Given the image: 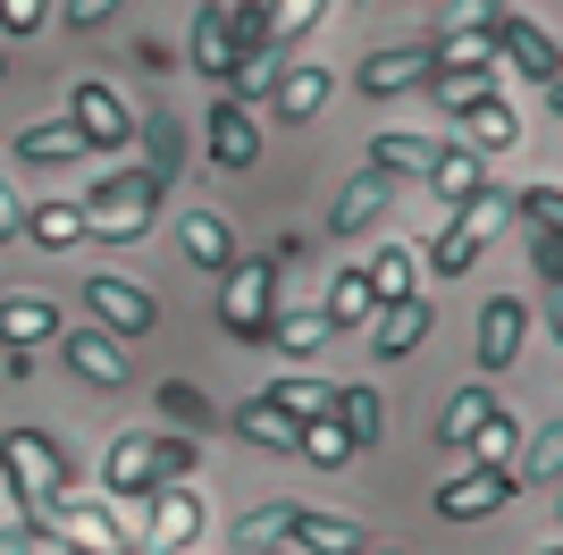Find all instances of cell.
Masks as SVG:
<instances>
[{
    "label": "cell",
    "mask_w": 563,
    "mask_h": 555,
    "mask_svg": "<svg viewBox=\"0 0 563 555\" xmlns=\"http://www.w3.org/2000/svg\"><path fill=\"white\" fill-rule=\"evenodd\" d=\"M0 480H9V522L34 547H51V505L76 488V455L51 429H0Z\"/></svg>",
    "instance_id": "1"
},
{
    "label": "cell",
    "mask_w": 563,
    "mask_h": 555,
    "mask_svg": "<svg viewBox=\"0 0 563 555\" xmlns=\"http://www.w3.org/2000/svg\"><path fill=\"white\" fill-rule=\"evenodd\" d=\"M161 194L168 185L152 177V168H110V177H93L85 194H76V210H85V228H93V244H135L152 219H161Z\"/></svg>",
    "instance_id": "2"
},
{
    "label": "cell",
    "mask_w": 563,
    "mask_h": 555,
    "mask_svg": "<svg viewBox=\"0 0 563 555\" xmlns=\"http://www.w3.org/2000/svg\"><path fill=\"white\" fill-rule=\"evenodd\" d=\"M505 219H514V194H505V185H479V194L454 210L446 228L429 236V270H438V278H463L471 261L488 253V236L505 228Z\"/></svg>",
    "instance_id": "3"
},
{
    "label": "cell",
    "mask_w": 563,
    "mask_h": 555,
    "mask_svg": "<svg viewBox=\"0 0 563 555\" xmlns=\"http://www.w3.org/2000/svg\"><path fill=\"white\" fill-rule=\"evenodd\" d=\"M59 118L85 135V152H126V143H135V127H143V110H135L118 85H101V76H76Z\"/></svg>",
    "instance_id": "4"
},
{
    "label": "cell",
    "mask_w": 563,
    "mask_h": 555,
    "mask_svg": "<svg viewBox=\"0 0 563 555\" xmlns=\"http://www.w3.org/2000/svg\"><path fill=\"white\" fill-rule=\"evenodd\" d=\"M269 320H278V270L244 253L228 278H219V328H228L235 346H261V337H269Z\"/></svg>",
    "instance_id": "5"
},
{
    "label": "cell",
    "mask_w": 563,
    "mask_h": 555,
    "mask_svg": "<svg viewBox=\"0 0 563 555\" xmlns=\"http://www.w3.org/2000/svg\"><path fill=\"white\" fill-rule=\"evenodd\" d=\"M51 547H76V555H135V531L118 522V505L101 497H59L51 505Z\"/></svg>",
    "instance_id": "6"
},
{
    "label": "cell",
    "mask_w": 563,
    "mask_h": 555,
    "mask_svg": "<svg viewBox=\"0 0 563 555\" xmlns=\"http://www.w3.org/2000/svg\"><path fill=\"white\" fill-rule=\"evenodd\" d=\"M202 522H211V505H202V488H194V480L152 488V505H143V538H152V555H194V547H202Z\"/></svg>",
    "instance_id": "7"
},
{
    "label": "cell",
    "mask_w": 563,
    "mask_h": 555,
    "mask_svg": "<svg viewBox=\"0 0 563 555\" xmlns=\"http://www.w3.org/2000/svg\"><path fill=\"white\" fill-rule=\"evenodd\" d=\"M202 152H211V168H228V177L261 168V118H253V101L219 92L211 110H202Z\"/></svg>",
    "instance_id": "8"
},
{
    "label": "cell",
    "mask_w": 563,
    "mask_h": 555,
    "mask_svg": "<svg viewBox=\"0 0 563 555\" xmlns=\"http://www.w3.org/2000/svg\"><path fill=\"white\" fill-rule=\"evenodd\" d=\"M85 303H93L101 337H152V328H161V295L135 286V278H118V270L85 278Z\"/></svg>",
    "instance_id": "9"
},
{
    "label": "cell",
    "mask_w": 563,
    "mask_h": 555,
    "mask_svg": "<svg viewBox=\"0 0 563 555\" xmlns=\"http://www.w3.org/2000/svg\"><path fill=\"white\" fill-rule=\"evenodd\" d=\"M438 68H429V92H438V110H463V101H479V92H496V51L488 43H446L438 34Z\"/></svg>",
    "instance_id": "10"
},
{
    "label": "cell",
    "mask_w": 563,
    "mask_h": 555,
    "mask_svg": "<svg viewBox=\"0 0 563 555\" xmlns=\"http://www.w3.org/2000/svg\"><path fill=\"white\" fill-rule=\"evenodd\" d=\"M101 488H110L118 522L135 531L143 505H152V488H161V471H152V438H110V455H101Z\"/></svg>",
    "instance_id": "11"
},
{
    "label": "cell",
    "mask_w": 563,
    "mask_h": 555,
    "mask_svg": "<svg viewBox=\"0 0 563 555\" xmlns=\"http://www.w3.org/2000/svg\"><path fill=\"white\" fill-rule=\"evenodd\" d=\"M387 210H396V177H378V168L345 177V185H336V203H329V244H353V236H371Z\"/></svg>",
    "instance_id": "12"
},
{
    "label": "cell",
    "mask_w": 563,
    "mask_h": 555,
    "mask_svg": "<svg viewBox=\"0 0 563 555\" xmlns=\"http://www.w3.org/2000/svg\"><path fill=\"white\" fill-rule=\"evenodd\" d=\"M521 346H530V303H521V295H488V303H479V379L514 370Z\"/></svg>",
    "instance_id": "13"
},
{
    "label": "cell",
    "mask_w": 563,
    "mask_h": 555,
    "mask_svg": "<svg viewBox=\"0 0 563 555\" xmlns=\"http://www.w3.org/2000/svg\"><path fill=\"white\" fill-rule=\"evenodd\" d=\"M514 143H521V110H514V101L479 92V101H463V110H454V152L488 161V152H514Z\"/></svg>",
    "instance_id": "14"
},
{
    "label": "cell",
    "mask_w": 563,
    "mask_h": 555,
    "mask_svg": "<svg viewBox=\"0 0 563 555\" xmlns=\"http://www.w3.org/2000/svg\"><path fill=\"white\" fill-rule=\"evenodd\" d=\"M51 346H59V362H68L85 388H126V346H118V337H101V328H59Z\"/></svg>",
    "instance_id": "15"
},
{
    "label": "cell",
    "mask_w": 563,
    "mask_h": 555,
    "mask_svg": "<svg viewBox=\"0 0 563 555\" xmlns=\"http://www.w3.org/2000/svg\"><path fill=\"white\" fill-rule=\"evenodd\" d=\"M488 51H505V59H514V68L530 76V85H539V101H555V34H547V25L505 18V25L488 34Z\"/></svg>",
    "instance_id": "16"
},
{
    "label": "cell",
    "mask_w": 563,
    "mask_h": 555,
    "mask_svg": "<svg viewBox=\"0 0 563 555\" xmlns=\"http://www.w3.org/2000/svg\"><path fill=\"white\" fill-rule=\"evenodd\" d=\"M496 505H514V471H479V463H463V480L438 488V513H446V522H488Z\"/></svg>",
    "instance_id": "17"
},
{
    "label": "cell",
    "mask_w": 563,
    "mask_h": 555,
    "mask_svg": "<svg viewBox=\"0 0 563 555\" xmlns=\"http://www.w3.org/2000/svg\"><path fill=\"white\" fill-rule=\"evenodd\" d=\"M329 92H336V76L303 59V68H278V76H269V85H261V101H269V110H278L286 127H303V118H320V110H329Z\"/></svg>",
    "instance_id": "18"
},
{
    "label": "cell",
    "mask_w": 563,
    "mask_h": 555,
    "mask_svg": "<svg viewBox=\"0 0 563 555\" xmlns=\"http://www.w3.org/2000/svg\"><path fill=\"white\" fill-rule=\"evenodd\" d=\"M177 253H186L194 270H211V278H228L235 261H244L235 253V228L219 219V210H177Z\"/></svg>",
    "instance_id": "19"
},
{
    "label": "cell",
    "mask_w": 563,
    "mask_h": 555,
    "mask_svg": "<svg viewBox=\"0 0 563 555\" xmlns=\"http://www.w3.org/2000/svg\"><path fill=\"white\" fill-rule=\"evenodd\" d=\"M429 68H438V51H429V43H396V51H371L353 85L371 92V101H387V92H404V85H429Z\"/></svg>",
    "instance_id": "20"
},
{
    "label": "cell",
    "mask_w": 563,
    "mask_h": 555,
    "mask_svg": "<svg viewBox=\"0 0 563 555\" xmlns=\"http://www.w3.org/2000/svg\"><path fill=\"white\" fill-rule=\"evenodd\" d=\"M18 236L34 244V253H76V244H93V228H85V210H76V203H25Z\"/></svg>",
    "instance_id": "21"
},
{
    "label": "cell",
    "mask_w": 563,
    "mask_h": 555,
    "mask_svg": "<svg viewBox=\"0 0 563 555\" xmlns=\"http://www.w3.org/2000/svg\"><path fill=\"white\" fill-rule=\"evenodd\" d=\"M51 337H59V303L51 295H0V346L9 353H34V346H51Z\"/></svg>",
    "instance_id": "22"
},
{
    "label": "cell",
    "mask_w": 563,
    "mask_h": 555,
    "mask_svg": "<svg viewBox=\"0 0 563 555\" xmlns=\"http://www.w3.org/2000/svg\"><path fill=\"white\" fill-rule=\"evenodd\" d=\"M286 547H303V555H362L371 547V531L353 522V513H295V531H286Z\"/></svg>",
    "instance_id": "23"
},
{
    "label": "cell",
    "mask_w": 563,
    "mask_h": 555,
    "mask_svg": "<svg viewBox=\"0 0 563 555\" xmlns=\"http://www.w3.org/2000/svg\"><path fill=\"white\" fill-rule=\"evenodd\" d=\"M429 337V303L412 295V303H387V312H371V353L378 362H404V353Z\"/></svg>",
    "instance_id": "24"
},
{
    "label": "cell",
    "mask_w": 563,
    "mask_h": 555,
    "mask_svg": "<svg viewBox=\"0 0 563 555\" xmlns=\"http://www.w3.org/2000/svg\"><path fill=\"white\" fill-rule=\"evenodd\" d=\"M194 76L235 85V59H228V0H202V9H194Z\"/></svg>",
    "instance_id": "25"
},
{
    "label": "cell",
    "mask_w": 563,
    "mask_h": 555,
    "mask_svg": "<svg viewBox=\"0 0 563 555\" xmlns=\"http://www.w3.org/2000/svg\"><path fill=\"white\" fill-rule=\"evenodd\" d=\"M438 152H446V143H429V135H404V127L371 135V168H378V177H429V168H438Z\"/></svg>",
    "instance_id": "26"
},
{
    "label": "cell",
    "mask_w": 563,
    "mask_h": 555,
    "mask_svg": "<svg viewBox=\"0 0 563 555\" xmlns=\"http://www.w3.org/2000/svg\"><path fill=\"white\" fill-rule=\"evenodd\" d=\"M496 413V388L488 379H471V388H454L446 395V413H438V446H454V455H463L471 438H479V421Z\"/></svg>",
    "instance_id": "27"
},
{
    "label": "cell",
    "mask_w": 563,
    "mask_h": 555,
    "mask_svg": "<svg viewBox=\"0 0 563 555\" xmlns=\"http://www.w3.org/2000/svg\"><path fill=\"white\" fill-rule=\"evenodd\" d=\"M261 404H278L295 429H311V421L336 413V388H329V379H269V388H261Z\"/></svg>",
    "instance_id": "28"
},
{
    "label": "cell",
    "mask_w": 563,
    "mask_h": 555,
    "mask_svg": "<svg viewBox=\"0 0 563 555\" xmlns=\"http://www.w3.org/2000/svg\"><path fill=\"white\" fill-rule=\"evenodd\" d=\"M412 278H421L412 244H378V253H371V270H362V286H371V303L387 312V303H412Z\"/></svg>",
    "instance_id": "29"
},
{
    "label": "cell",
    "mask_w": 563,
    "mask_h": 555,
    "mask_svg": "<svg viewBox=\"0 0 563 555\" xmlns=\"http://www.w3.org/2000/svg\"><path fill=\"white\" fill-rule=\"evenodd\" d=\"M18 161H34V168H68V161H85V135H76L68 118H34L18 135Z\"/></svg>",
    "instance_id": "30"
},
{
    "label": "cell",
    "mask_w": 563,
    "mask_h": 555,
    "mask_svg": "<svg viewBox=\"0 0 563 555\" xmlns=\"http://www.w3.org/2000/svg\"><path fill=\"white\" fill-rule=\"evenodd\" d=\"M555 471H563V429L539 421V429L514 446V488H555Z\"/></svg>",
    "instance_id": "31"
},
{
    "label": "cell",
    "mask_w": 563,
    "mask_h": 555,
    "mask_svg": "<svg viewBox=\"0 0 563 555\" xmlns=\"http://www.w3.org/2000/svg\"><path fill=\"white\" fill-rule=\"evenodd\" d=\"M421 185H429V194H438V203H446V210H463L471 194L488 185V161H471V152H454V143H446V152H438V168H429Z\"/></svg>",
    "instance_id": "32"
},
{
    "label": "cell",
    "mask_w": 563,
    "mask_h": 555,
    "mask_svg": "<svg viewBox=\"0 0 563 555\" xmlns=\"http://www.w3.org/2000/svg\"><path fill=\"white\" fill-rule=\"evenodd\" d=\"M235 438H253L261 455H295V446H303V429H295L278 404H261V395H253V404H235Z\"/></svg>",
    "instance_id": "33"
},
{
    "label": "cell",
    "mask_w": 563,
    "mask_h": 555,
    "mask_svg": "<svg viewBox=\"0 0 563 555\" xmlns=\"http://www.w3.org/2000/svg\"><path fill=\"white\" fill-rule=\"evenodd\" d=\"M295 497H269V505H253L244 522H235V555H261V547H286V531H295Z\"/></svg>",
    "instance_id": "34"
},
{
    "label": "cell",
    "mask_w": 563,
    "mask_h": 555,
    "mask_svg": "<svg viewBox=\"0 0 563 555\" xmlns=\"http://www.w3.org/2000/svg\"><path fill=\"white\" fill-rule=\"evenodd\" d=\"M261 346L295 353V362H303V353H320V346H329V320H320V303H295V312H278V320H269V337H261Z\"/></svg>",
    "instance_id": "35"
},
{
    "label": "cell",
    "mask_w": 563,
    "mask_h": 555,
    "mask_svg": "<svg viewBox=\"0 0 563 555\" xmlns=\"http://www.w3.org/2000/svg\"><path fill=\"white\" fill-rule=\"evenodd\" d=\"M514 446H521V421L496 404V413L479 421V438L463 446V463H479V471H514Z\"/></svg>",
    "instance_id": "36"
},
{
    "label": "cell",
    "mask_w": 563,
    "mask_h": 555,
    "mask_svg": "<svg viewBox=\"0 0 563 555\" xmlns=\"http://www.w3.org/2000/svg\"><path fill=\"white\" fill-rule=\"evenodd\" d=\"M378 303H371V286H362V270H336L329 278V295H320V320H329V337L336 328H362Z\"/></svg>",
    "instance_id": "37"
},
{
    "label": "cell",
    "mask_w": 563,
    "mask_h": 555,
    "mask_svg": "<svg viewBox=\"0 0 563 555\" xmlns=\"http://www.w3.org/2000/svg\"><path fill=\"white\" fill-rule=\"evenodd\" d=\"M320 18H329V0H269V59L286 68V51L303 43Z\"/></svg>",
    "instance_id": "38"
},
{
    "label": "cell",
    "mask_w": 563,
    "mask_h": 555,
    "mask_svg": "<svg viewBox=\"0 0 563 555\" xmlns=\"http://www.w3.org/2000/svg\"><path fill=\"white\" fill-rule=\"evenodd\" d=\"M336 429H345V446L362 455V446H378V395L371 388H336Z\"/></svg>",
    "instance_id": "39"
},
{
    "label": "cell",
    "mask_w": 563,
    "mask_h": 555,
    "mask_svg": "<svg viewBox=\"0 0 563 555\" xmlns=\"http://www.w3.org/2000/svg\"><path fill=\"white\" fill-rule=\"evenodd\" d=\"M505 18H514L505 0H446V43H488Z\"/></svg>",
    "instance_id": "40"
},
{
    "label": "cell",
    "mask_w": 563,
    "mask_h": 555,
    "mask_svg": "<svg viewBox=\"0 0 563 555\" xmlns=\"http://www.w3.org/2000/svg\"><path fill=\"white\" fill-rule=\"evenodd\" d=\"M161 413L177 421L186 438H202V429H211V395L194 388V379H161Z\"/></svg>",
    "instance_id": "41"
},
{
    "label": "cell",
    "mask_w": 563,
    "mask_h": 555,
    "mask_svg": "<svg viewBox=\"0 0 563 555\" xmlns=\"http://www.w3.org/2000/svg\"><path fill=\"white\" fill-rule=\"evenodd\" d=\"M194 463H202V446H194L186 429H161V438H152V471H161V488L168 480H194Z\"/></svg>",
    "instance_id": "42"
},
{
    "label": "cell",
    "mask_w": 563,
    "mask_h": 555,
    "mask_svg": "<svg viewBox=\"0 0 563 555\" xmlns=\"http://www.w3.org/2000/svg\"><path fill=\"white\" fill-rule=\"evenodd\" d=\"M135 135H152V161H143V168L168 185V177H177V152H186V127H177V118H143Z\"/></svg>",
    "instance_id": "43"
},
{
    "label": "cell",
    "mask_w": 563,
    "mask_h": 555,
    "mask_svg": "<svg viewBox=\"0 0 563 555\" xmlns=\"http://www.w3.org/2000/svg\"><path fill=\"white\" fill-rule=\"evenodd\" d=\"M295 455H303V463H320V471H345V463H353V446H345V429H336V421H311Z\"/></svg>",
    "instance_id": "44"
},
{
    "label": "cell",
    "mask_w": 563,
    "mask_h": 555,
    "mask_svg": "<svg viewBox=\"0 0 563 555\" xmlns=\"http://www.w3.org/2000/svg\"><path fill=\"white\" fill-rule=\"evenodd\" d=\"M514 210L530 219V236H555V228H563V185H547V177H539V185H530V194H521Z\"/></svg>",
    "instance_id": "45"
},
{
    "label": "cell",
    "mask_w": 563,
    "mask_h": 555,
    "mask_svg": "<svg viewBox=\"0 0 563 555\" xmlns=\"http://www.w3.org/2000/svg\"><path fill=\"white\" fill-rule=\"evenodd\" d=\"M118 9H126V0H68V9H59V25H68V34H101Z\"/></svg>",
    "instance_id": "46"
},
{
    "label": "cell",
    "mask_w": 563,
    "mask_h": 555,
    "mask_svg": "<svg viewBox=\"0 0 563 555\" xmlns=\"http://www.w3.org/2000/svg\"><path fill=\"white\" fill-rule=\"evenodd\" d=\"M43 18H51V0H0V34H9V43H25Z\"/></svg>",
    "instance_id": "47"
},
{
    "label": "cell",
    "mask_w": 563,
    "mask_h": 555,
    "mask_svg": "<svg viewBox=\"0 0 563 555\" xmlns=\"http://www.w3.org/2000/svg\"><path fill=\"white\" fill-rule=\"evenodd\" d=\"M530 261H539V278H547V286L563 278V253H555V236H530Z\"/></svg>",
    "instance_id": "48"
},
{
    "label": "cell",
    "mask_w": 563,
    "mask_h": 555,
    "mask_svg": "<svg viewBox=\"0 0 563 555\" xmlns=\"http://www.w3.org/2000/svg\"><path fill=\"white\" fill-rule=\"evenodd\" d=\"M18 210H25V203L9 194V185H0V236H18Z\"/></svg>",
    "instance_id": "49"
},
{
    "label": "cell",
    "mask_w": 563,
    "mask_h": 555,
    "mask_svg": "<svg viewBox=\"0 0 563 555\" xmlns=\"http://www.w3.org/2000/svg\"><path fill=\"white\" fill-rule=\"evenodd\" d=\"M0 555H34V538H25L18 522H9V531H0Z\"/></svg>",
    "instance_id": "50"
},
{
    "label": "cell",
    "mask_w": 563,
    "mask_h": 555,
    "mask_svg": "<svg viewBox=\"0 0 563 555\" xmlns=\"http://www.w3.org/2000/svg\"><path fill=\"white\" fill-rule=\"evenodd\" d=\"M362 555H404V547H362Z\"/></svg>",
    "instance_id": "51"
},
{
    "label": "cell",
    "mask_w": 563,
    "mask_h": 555,
    "mask_svg": "<svg viewBox=\"0 0 563 555\" xmlns=\"http://www.w3.org/2000/svg\"><path fill=\"white\" fill-rule=\"evenodd\" d=\"M539 555H563V547H555V538H547V547H539Z\"/></svg>",
    "instance_id": "52"
},
{
    "label": "cell",
    "mask_w": 563,
    "mask_h": 555,
    "mask_svg": "<svg viewBox=\"0 0 563 555\" xmlns=\"http://www.w3.org/2000/svg\"><path fill=\"white\" fill-rule=\"evenodd\" d=\"M261 555H286V547H261Z\"/></svg>",
    "instance_id": "53"
},
{
    "label": "cell",
    "mask_w": 563,
    "mask_h": 555,
    "mask_svg": "<svg viewBox=\"0 0 563 555\" xmlns=\"http://www.w3.org/2000/svg\"><path fill=\"white\" fill-rule=\"evenodd\" d=\"M0 531H9V513H0Z\"/></svg>",
    "instance_id": "54"
},
{
    "label": "cell",
    "mask_w": 563,
    "mask_h": 555,
    "mask_svg": "<svg viewBox=\"0 0 563 555\" xmlns=\"http://www.w3.org/2000/svg\"><path fill=\"white\" fill-rule=\"evenodd\" d=\"M0 68H9V51H0Z\"/></svg>",
    "instance_id": "55"
}]
</instances>
